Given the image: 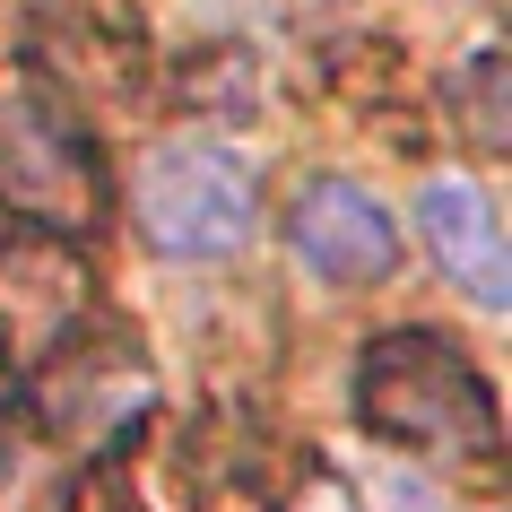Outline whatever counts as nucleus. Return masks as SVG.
I'll return each mask as SVG.
<instances>
[{
	"mask_svg": "<svg viewBox=\"0 0 512 512\" xmlns=\"http://www.w3.org/2000/svg\"><path fill=\"white\" fill-rule=\"evenodd\" d=\"M139 235L157 261H183V270H209V261H235L252 243V217H261V191H252V165L226 148V139H157L148 165H139Z\"/></svg>",
	"mask_w": 512,
	"mask_h": 512,
	"instance_id": "nucleus-3",
	"label": "nucleus"
},
{
	"mask_svg": "<svg viewBox=\"0 0 512 512\" xmlns=\"http://www.w3.org/2000/svg\"><path fill=\"white\" fill-rule=\"evenodd\" d=\"M287 252L322 287H374L400 270V217L356 174H304L287 191Z\"/></svg>",
	"mask_w": 512,
	"mask_h": 512,
	"instance_id": "nucleus-4",
	"label": "nucleus"
},
{
	"mask_svg": "<svg viewBox=\"0 0 512 512\" xmlns=\"http://www.w3.org/2000/svg\"><path fill=\"white\" fill-rule=\"evenodd\" d=\"M374 512H469L460 495L426 478V469H408V460H374Z\"/></svg>",
	"mask_w": 512,
	"mask_h": 512,
	"instance_id": "nucleus-6",
	"label": "nucleus"
},
{
	"mask_svg": "<svg viewBox=\"0 0 512 512\" xmlns=\"http://www.w3.org/2000/svg\"><path fill=\"white\" fill-rule=\"evenodd\" d=\"M0 200L27 217L35 235H61V243L105 226L96 131L44 70H0Z\"/></svg>",
	"mask_w": 512,
	"mask_h": 512,
	"instance_id": "nucleus-2",
	"label": "nucleus"
},
{
	"mask_svg": "<svg viewBox=\"0 0 512 512\" xmlns=\"http://www.w3.org/2000/svg\"><path fill=\"white\" fill-rule=\"evenodd\" d=\"M287 512H365V504H356V495H348L339 478H330V469H304V478H296V495H287Z\"/></svg>",
	"mask_w": 512,
	"mask_h": 512,
	"instance_id": "nucleus-7",
	"label": "nucleus"
},
{
	"mask_svg": "<svg viewBox=\"0 0 512 512\" xmlns=\"http://www.w3.org/2000/svg\"><path fill=\"white\" fill-rule=\"evenodd\" d=\"M356 426L382 452H417L434 469H495L504 460V408L478 356L443 330H382L356 356Z\"/></svg>",
	"mask_w": 512,
	"mask_h": 512,
	"instance_id": "nucleus-1",
	"label": "nucleus"
},
{
	"mask_svg": "<svg viewBox=\"0 0 512 512\" xmlns=\"http://www.w3.org/2000/svg\"><path fill=\"white\" fill-rule=\"evenodd\" d=\"M417 235H426L443 287H460L469 313H512V252L504 217L469 174H426L417 183Z\"/></svg>",
	"mask_w": 512,
	"mask_h": 512,
	"instance_id": "nucleus-5",
	"label": "nucleus"
}]
</instances>
